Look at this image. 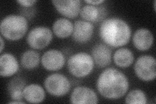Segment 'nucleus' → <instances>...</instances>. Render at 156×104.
Masks as SVG:
<instances>
[{
  "mask_svg": "<svg viewBox=\"0 0 156 104\" xmlns=\"http://www.w3.org/2000/svg\"><path fill=\"white\" fill-rule=\"evenodd\" d=\"M80 14L83 20L95 23L104 20L107 11L104 7H98L87 4L81 7Z\"/></svg>",
  "mask_w": 156,
  "mask_h": 104,
  "instance_id": "15",
  "label": "nucleus"
},
{
  "mask_svg": "<svg viewBox=\"0 0 156 104\" xmlns=\"http://www.w3.org/2000/svg\"><path fill=\"white\" fill-rule=\"evenodd\" d=\"M129 80L125 74L114 68H106L96 81L97 90L101 96L109 100H117L128 92Z\"/></svg>",
  "mask_w": 156,
  "mask_h": 104,
  "instance_id": "1",
  "label": "nucleus"
},
{
  "mask_svg": "<svg viewBox=\"0 0 156 104\" xmlns=\"http://www.w3.org/2000/svg\"><path fill=\"white\" fill-rule=\"evenodd\" d=\"M85 2L89 5H91L96 6L104 3L105 1L104 0H86Z\"/></svg>",
  "mask_w": 156,
  "mask_h": 104,
  "instance_id": "23",
  "label": "nucleus"
},
{
  "mask_svg": "<svg viewBox=\"0 0 156 104\" xmlns=\"http://www.w3.org/2000/svg\"><path fill=\"white\" fill-rule=\"evenodd\" d=\"M0 42H1V46H0V53H2L4 48L5 46V43L3 36L0 37Z\"/></svg>",
  "mask_w": 156,
  "mask_h": 104,
  "instance_id": "24",
  "label": "nucleus"
},
{
  "mask_svg": "<svg viewBox=\"0 0 156 104\" xmlns=\"http://www.w3.org/2000/svg\"><path fill=\"white\" fill-rule=\"evenodd\" d=\"M113 59L117 66L126 68L130 66L133 63L135 57L133 53L129 49L120 48L115 52Z\"/></svg>",
  "mask_w": 156,
  "mask_h": 104,
  "instance_id": "18",
  "label": "nucleus"
},
{
  "mask_svg": "<svg viewBox=\"0 0 156 104\" xmlns=\"http://www.w3.org/2000/svg\"><path fill=\"white\" fill-rule=\"evenodd\" d=\"M53 32L45 26H37L29 32L27 37L28 45L33 49H42L46 48L53 40Z\"/></svg>",
  "mask_w": 156,
  "mask_h": 104,
  "instance_id": "7",
  "label": "nucleus"
},
{
  "mask_svg": "<svg viewBox=\"0 0 156 104\" xmlns=\"http://www.w3.org/2000/svg\"><path fill=\"white\" fill-rule=\"evenodd\" d=\"M91 56L98 67L105 68L111 63L112 50L105 44H97L92 49Z\"/></svg>",
  "mask_w": 156,
  "mask_h": 104,
  "instance_id": "12",
  "label": "nucleus"
},
{
  "mask_svg": "<svg viewBox=\"0 0 156 104\" xmlns=\"http://www.w3.org/2000/svg\"><path fill=\"white\" fill-rule=\"evenodd\" d=\"M156 1L154 2V11H156Z\"/></svg>",
  "mask_w": 156,
  "mask_h": 104,
  "instance_id": "26",
  "label": "nucleus"
},
{
  "mask_svg": "<svg viewBox=\"0 0 156 104\" xmlns=\"http://www.w3.org/2000/svg\"><path fill=\"white\" fill-rule=\"evenodd\" d=\"M134 72L139 80L151 81L156 77V61L150 55L140 56L135 63Z\"/></svg>",
  "mask_w": 156,
  "mask_h": 104,
  "instance_id": "6",
  "label": "nucleus"
},
{
  "mask_svg": "<svg viewBox=\"0 0 156 104\" xmlns=\"http://www.w3.org/2000/svg\"><path fill=\"white\" fill-rule=\"evenodd\" d=\"M94 64L91 55L81 52L70 57L67 66L71 75L77 78H83L90 75L94 70Z\"/></svg>",
  "mask_w": 156,
  "mask_h": 104,
  "instance_id": "4",
  "label": "nucleus"
},
{
  "mask_svg": "<svg viewBox=\"0 0 156 104\" xmlns=\"http://www.w3.org/2000/svg\"><path fill=\"white\" fill-rule=\"evenodd\" d=\"M28 21L23 16L10 14L5 17L1 22L0 31L2 36L7 40L16 41L20 40L28 30Z\"/></svg>",
  "mask_w": 156,
  "mask_h": 104,
  "instance_id": "3",
  "label": "nucleus"
},
{
  "mask_svg": "<svg viewBox=\"0 0 156 104\" xmlns=\"http://www.w3.org/2000/svg\"><path fill=\"white\" fill-rule=\"evenodd\" d=\"M21 64L26 70H33L38 67L41 62L40 54L32 49L23 52L20 59Z\"/></svg>",
  "mask_w": 156,
  "mask_h": 104,
  "instance_id": "20",
  "label": "nucleus"
},
{
  "mask_svg": "<svg viewBox=\"0 0 156 104\" xmlns=\"http://www.w3.org/2000/svg\"><path fill=\"white\" fill-rule=\"evenodd\" d=\"M26 81L21 77H14L8 84V92L12 100H22L23 91L26 87Z\"/></svg>",
  "mask_w": 156,
  "mask_h": 104,
  "instance_id": "19",
  "label": "nucleus"
},
{
  "mask_svg": "<svg viewBox=\"0 0 156 104\" xmlns=\"http://www.w3.org/2000/svg\"><path fill=\"white\" fill-rule=\"evenodd\" d=\"M93 33V24L83 20H78L74 23L72 37L76 43L83 44L90 41Z\"/></svg>",
  "mask_w": 156,
  "mask_h": 104,
  "instance_id": "9",
  "label": "nucleus"
},
{
  "mask_svg": "<svg viewBox=\"0 0 156 104\" xmlns=\"http://www.w3.org/2000/svg\"><path fill=\"white\" fill-rule=\"evenodd\" d=\"M23 99L30 103H40L45 100L46 92L44 88L38 84L26 85L23 91Z\"/></svg>",
  "mask_w": 156,
  "mask_h": 104,
  "instance_id": "16",
  "label": "nucleus"
},
{
  "mask_svg": "<svg viewBox=\"0 0 156 104\" xmlns=\"http://www.w3.org/2000/svg\"><path fill=\"white\" fill-rule=\"evenodd\" d=\"M37 2V1H36V0H18V1H17V3L20 5L25 8L31 7Z\"/></svg>",
  "mask_w": 156,
  "mask_h": 104,
  "instance_id": "22",
  "label": "nucleus"
},
{
  "mask_svg": "<svg viewBox=\"0 0 156 104\" xmlns=\"http://www.w3.org/2000/svg\"><path fill=\"white\" fill-rule=\"evenodd\" d=\"M43 67L48 71H58L65 66L66 58L61 51L49 49L43 54L41 58Z\"/></svg>",
  "mask_w": 156,
  "mask_h": 104,
  "instance_id": "8",
  "label": "nucleus"
},
{
  "mask_svg": "<svg viewBox=\"0 0 156 104\" xmlns=\"http://www.w3.org/2000/svg\"><path fill=\"white\" fill-rule=\"evenodd\" d=\"M100 36L106 45L117 48L128 44L131 37V29L123 19L108 18L100 25Z\"/></svg>",
  "mask_w": 156,
  "mask_h": 104,
  "instance_id": "2",
  "label": "nucleus"
},
{
  "mask_svg": "<svg viewBox=\"0 0 156 104\" xmlns=\"http://www.w3.org/2000/svg\"><path fill=\"white\" fill-rule=\"evenodd\" d=\"M70 100V103L74 104H96L98 103V98L94 91L90 87L79 86L73 90Z\"/></svg>",
  "mask_w": 156,
  "mask_h": 104,
  "instance_id": "11",
  "label": "nucleus"
},
{
  "mask_svg": "<svg viewBox=\"0 0 156 104\" xmlns=\"http://www.w3.org/2000/svg\"><path fill=\"white\" fill-rule=\"evenodd\" d=\"M20 68L16 57L9 53H2L0 56V75L4 77H11L16 74Z\"/></svg>",
  "mask_w": 156,
  "mask_h": 104,
  "instance_id": "14",
  "label": "nucleus"
},
{
  "mask_svg": "<svg viewBox=\"0 0 156 104\" xmlns=\"http://www.w3.org/2000/svg\"><path fill=\"white\" fill-rule=\"evenodd\" d=\"M52 29L53 33L57 37L64 39L68 38L72 34L74 24L68 18H59L53 23Z\"/></svg>",
  "mask_w": 156,
  "mask_h": 104,
  "instance_id": "17",
  "label": "nucleus"
},
{
  "mask_svg": "<svg viewBox=\"0 0 156 104\" xmlns=\"http://www.w3.org/2000/svg\"><path fill=\"white\" fill-rule=\"evenodd\" d=\"M8 103H25V102H23L22 100H12V101H11V102H9Z\"/></svg>",
  "mask_w": 156,
  "mask_h": 104,
  "instance_id": "25",
  "label": "nucleus"
},
{
  "mask_svg": "<svg viewBox=\"0 0 156 104\" xmlns=\"http://www.w3.org/2000/svg\"><path fill=\"white\" fill-rule=\"evenodd\" d=\"M133 46L139 51H147L152 48L154 43V35L149 29L140 28L136 30L132 38Z\"/></svg>",
  "mask_w": 156,
  "mask_h": 104,
  "instance_id": "13",
  "label": "nucleus"
},
{
  "mask_svg": "<svg viewBox=\"0 0 156 104\" xmlns=\"http://www.w3.org/2000/svg\"><path fill=\"white\" fill-rule=\"evenodd\" d=\"M51 3L57 12L68 19L76 18L81 9L80 0H53Z\"/></svg>",
  "mask_w": 156,
  "mask_h": 104,
  "instance_id": "10",
  "label": "nucleus"
},
{
  "mask_svg": "<svg viewBox=\"0 0 156 104\" xmlns=\"http://www.w3.org/2000/svg\"><path fill=\"white\" fill-rule=\"evenodd\" d=\"M44 85L48 94L55 97L66 96L71 88L70 80L65 75L58 73L49 75L45 79Z\"/></svg>",
  "mask_w": 156,
  "mask_h": 104,
  "instance_id": "5",
  "label": "nucleus"
},
{
  "mask_svg": "<svg viewBox=\"0 0 156 104\" xmlns=\"http://www.w3.org/2000/svg\"><path fill=\"white\" fill-rule=\"evenodd\" d=\"M125 103L130 104H146L148 103V98L143 91L140 89H133L127 95Z\"/></svg>",
  "mask_w": 156,
  "mask_h": 104,
  "instance_id": "21",
  "label": "nucleus"
}]
</instances>
